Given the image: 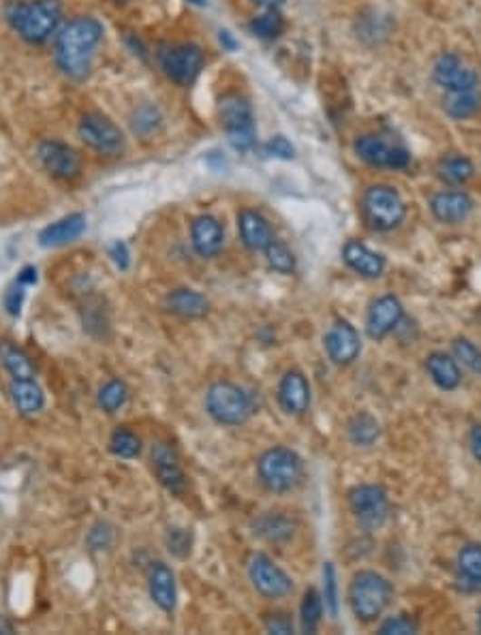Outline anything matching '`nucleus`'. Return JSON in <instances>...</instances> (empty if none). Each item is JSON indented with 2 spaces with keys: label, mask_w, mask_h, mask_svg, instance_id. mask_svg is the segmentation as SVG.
<instances>
[{
  "label": "nucleus",
  "mask_w": 481,
  "mask_h": 635,
  "mask_svg": "<svg viewBox=\"0 0 481 635\" xmlns=\"http://www.w3.org/2000/svg\"><path fill=\"white\" fill-rule=\"evenodd\" d=\"M101 39H103V24L94 17L80 15L64 24L56 39V60L63 73L74 80H86Z\"/></svg>",
  "instance_id": "1"
},
{
  "label": "nucleus",
  "mask_w": 481,
  "mask_h": 635,
  "mask_svg": "<svg viewBox=\"0 0 481 635\" xmlns=\"http://www.w3.org/2000/svg\"><path fill=\"white\" fill-rule=\"evenodd\" d=\"M63 3L60 0H30V3H15L9 9V22L14 24L17 34L28 44L41 45L56 33Z\"/></svg>",
  "instance_id": "2"
},
{
  "label": "nucleus",
  "mask_w": 481,
  "mask_h": 635,
  "mask_svg": "<svg viewBox=\"0 0 481 635\" xmlns=\"http://www.w3.org/2000/svg\"><path fill=\"white\" fill-rule=\"evenodd\" d=\"M392 584L377 572H359L348 586V606L358 620L372 622L392 601Z\"/></svg>",
  "instance_id": "3"
},
{
  "label": "nucleus",
  "mask_w": 481,
  "mask_h": 635,
  "mask_svg": "<svg viewBox=\"0 0 481 635\" xmlns=\"http://www.w3.org/2000/svg\"><path fill=\"white\" fill-rule=\"evenodd\" d=\"M206 409L214 422L222 426H240L252 413V400L246 389L236 383L219 381L208 389Z\"/></svg>",
  "instance_id": "4"
},
{
  "label": "nucleus",
  "mask_w": 481,
  "mask_h": 635,
  "mask_svg": "<svg viewBox=\"0 0 481 635\" xmlns=\"http://www.w3.org/2000/svg\"><path fill=\"white\" fill-rule=\"evenodd\" d=\"M219 116L227 131V140L238 152H249L257 143L255 120H252L250 103L238 93H230L219 101Z\"/></svg>",
  "instance_id": "5"
},
{
  "label": "nucleus",
  "mask_w": 481,
  "mask_h": 635,
  "mask_svg": "<svg viewBox=\"0 0 481 635\" xmlns=\"http://www.w3.org/2000/svg\"><path fill=\"white\" fill-rule=\"evenodd\" d=\"M257 471H260V479L268 490H272V493H289L302 479V460L291 449L274 447L268 449L260 458Z\"/></svg>",
  "instance_id": "6"
},
{
  "label": "nucleus",
  "mask_w": 481,
  "mask_h": 635,
  "mask_svg": "<svg viewBox=\"0 0 481 635\" xmlns=\"http://www.w3.org/2000/svg\"><path fill=\"white\" fill-rule=\"evenodd\" d=\"M362 208L372 230L392 231L407 217V206L394 187L375 184L364 193Z\"/></svg>",
  "instance_id": "7"
},
{
  "label": "nucleus",
  "mask_w": 481,
  "mask_h": 635,
  "mask_svg": "<svg viewBox=\"0 0 481 635\" xmlns=\"http://www.w3.org/2000/svg\"><path fill=\"white\" fill-rule=\"evenodd\" d=\"M159 64L172 82H176L178 86H189L201 73L203 52L192 44L163 45L159 50Z\"/></svg>",
  "instance_id": "8"
},
{
  "label": "nucleus",
  "mask_w": 481,
  "mask_h": 635,
  "mask_svg": "<svg viewBox=\"0 0 481 635\" xmlns=\"http://www.w3.org/2000/svg\"><path fill=\"white\" fill-rule=\"evenodd\" d=\"M80 137L88 148L96 150L105 157H116L124 150V135L110 118L101 116V113H86L80 120Z\"/></svg>",
  "instance_id": "9"
},
{
  "label": "nucleus",
  "mask_w": 481,
  "mask_h": 635,
  "mask_svg": "<svg viewBox=\"0 0 481 635\" xmlns=\"http://www.w3.org/2000/svg\"><path fill=\"white\" fill-rule=\"evenodd\" d=\"M348 505L353 516L366 529H378L389 516V499L381 486L362 484L348 493Z\"/></svg>",
  "instance_id": "10"
},
{
  "label": "nucleus",
  "mask_w": 481,
  "mask_h": 635,
  "mask_svg": "<svg viewBox=\"0 0 481 635\" xmlns=\"http://www.w3.org/2000/svg\"><path fill=\"white\" fill-rule=\"evenodd\" d=\"M249 576L257 592L268 599H280L291 592L293 582L282 569L266 554H252L249 561Z\"/></svg>",
  "instance_id": "11"
},
{
  "label": "nucleus",
  "mask_w": 481,
  "mask_h": 635,
  "mask_svg": "<svg viewBox=\"0 0 481 635\" xmlns=\"http://www.w3.org/2000/svg\"><path fill=\"white\" fill-rule=\"evenodd\" d=\"M356 154L364 163L372 167H389V170H405L411 163V154L407 148L394 146L378 135H362L356 142Z\"/></svg>",
  "instance_id": "12"
},
{
  "label": "nucleus",
  "mask_w": 481,
  "mask_h": 635,
  "mask_svg": "<svg viewBox=\"0 0 481 635\" xmlns=\"http://www.w3.org/2000/svg\"><path fill=\"white\" fill-rule=\"evenodd\" d=\"M37 157L44 170L56 180H75L82 171L80 154L63 142L47 140L39 143Z\"/></svg>",
  "instance_id": "13"
},
{
  "label": "nucleus",
  "mask_w": 481,
  "mask_h": 635,
  "mask_svg": "<svg viewBox=\"0 0 481 635\" xmlns=\"http://www.w3.org/2000/svg\"><path fill=\"white\" fill-rule=\"evenodd\" d=\"M435 82L447 93H468L479 90V77L473 69L454 54H443L435 64Z\"/></svg>",
  "instance_id": "14"
},
{
  "label": "nucleus",
  "mask_w": 481,
  "mask_h": 635,
  "mask_svg": "<svg viewBox=\"0 0 481 635\" xmlns=\"http://www.w3.org/2000/svg\"><path fill=\"white\" fill-rule=\"evenodd\" d=\"M323 343H326L329 359H332L334 364H339V366H347V364H351L353 359L359 356V351H362L358 329L348 321H336L334 326L329 327V332L326 334V338H323Z\"/></svg>",
  "instance_id": "15"
},
{
  "label": "nucleus",
  "mask_w": 481,
  "mask_h": 635,
  "mask_svg": "<svg viewBox=\"0 0 481 635\" xmlns=\"http://www.w3.org/2000/svg\"><path fill=\"white\" fill-rule=\"evenodd\" d=\"M152 469L159 482L173 494H182L186 488V477L180 464L178 454L167 443H156L152 447Z\"/></svg>",
  "instance_id": "16"
},
{
  "label": "nucleus",
  "mask_w": 481,
  "mask_h": 635,
  "mask_svg": "<svg viewBox=\"0 0 481 635\" xmlns=\"http://www.w3.org/2000/svg\"><path fill=\"white\" fill-rule=\"evenodd\" d=\"M402 304L398 298L383 296L372 304L368 310V319H366V329H368L370 338H385L389 332H394L402 321Z\"/></svg>",
  "instance_id": "17"
},
{
  "label": "nucleus",
  "mask_w": 481,
  "mask_h": 635,
  "mask_svg": "<svg viewBox=\"0 0 481 635\" xmlns=\"http://www.w3.org/2000/svg\"><path fill=\"white\" fill-rule=\"evenodd\" d=\"M191 239H192V249H195V253L210 259V257H216L222 250V244H225V231H222V225L219 223V219L210 217V214H203V217H197L192 220Z\"/></svg>",
  "instance_id": "18"
},
{
  "label": "nucleus",
  "mask_w": 481,
  "mask_h": 635,
  "mask_svg": "<svg viewBox=\"0 0 481 635\" xmlns=\"http://www.w3.org/2000/svg\"><path fill=\"white\" fill-rule=\"evenodd\" d=\"M279 403L289 415H302L310 405V386L306 376L298 370H289L280 379Z\"/></svg>",
  "instance_id": "19"
},
{
  "label": "nucleus",
  "mask_w": 481,
  "mask_h": 635,
  "mask_svg": "<svg viewBox=\"0 0 481 635\" xmlns=\"http://www.w3.org/2000/svg\"><path fill=\"white\" fill-rule=\"evenodd\" d=\"M148 589H150V597H152L156 606L163 610V612H173V608H176V599H178L176 576H173V572L165 565V562L156 561L150 565Z\"/></svg>",
  "instance_id": "20"
},
{
  "label": "nucleus",
  "mask_w": 481,
  "mask_h": 635,
  "mask_svg": "<svg viewBox=\"0 0 481 635\" xmlns=\"http://www.w3.org/2000/svg\"><path fill=\"white\" fill-rule=\"evenodd\" d=\"M430 210L441 223H462L473 212V200L465 190H443L432 197Z\"/></svg>",
  "instance_id": "21"
},
{
  "label": "nucleus",
  "mask_w": 481,
  "mask_h": 635,
  "mask_svg": "<svg viewBox=\"0 0 481 635\" xmlns=\"http://www.w3.org/2000/svg\"><path fill=\"white\" fill-rule=\"evenodd\" d=\"M83 231H86V217L75 212L56 220V223L47 225L45 230L39 233V244L45 249L67 247V244L75 242L77 238H82Z\"/></svg>",
  "instance_id": "22"
},
{
  "label": "nucleus",
  "mask_w": 481,
  "mask_h": 635,
  "mask_svg": "<svg viewBox=\"0 0 481 635\" xmlns=\"http://www.w3.org/2000/svg\"><path fill=\"white\" fill-rule=\"evenodd\" d=\"M342 259L353 272H358L359 277L366 278H378L385 269V259L375 250H370L366 244L358 242V239H348L342 249Z\"/></svg>",
  "instance_id": "23"
},
{
  "label": "nucleus",
  "mask_w": 481,
  "mask_h": 635,
  "mask_svg": "<svg viewBox=\"0 0 481 635\" xmlns=\"http://www.w3.org/2000/svg\"><path fill=\"white\" fill-rule=\"evenodd\" d=\"M238 230L244 247L250 250H266L268 244L274 239L272 227L255 210H242L238 217Z\"/></svg>",
  "instance_id": "24"
},
{
  "label": "nucleus",
  "mask_w": 481,
  "mask_h": 635,
  "mask_svg": "<svg viewBox=\"0 0 481 635\" xmlns=\"http://www.w3.org/2000/svg\"><path fill=\"white\" fill-rule=\"evenodd\" d=\"M11 400L20 415L30 417L37 415L45 405V394L34 379H14L9 386Z\"/></svg>",
  "instance_id": "25"
},
{
  "label": "nucleus",
  "mask_w": 481,
  "mask_h": 635,
  "mask_svg": "<svg viewBox=\"0 0 481 635\" xmlns=\"http://www.w3.org/2000/svg\"><path fill=\"white\" fill-rule=\"evenodd\" d=\"M165 308L182 319H200L208 315L210 302L195 289H176L165 298Z\"/></svg>",
  "instance_id": "26"
},
{
  "label": "nucleus",
  "mask_w": 481,
  "mask_h": 635,
  "mask_svg": "<svg viewBox=\"0 0 481 635\" xmlns=\"http://www.w3.org/2000/svg\"><path fill=\"white\" fill-rule=\"evenodd\" d=\"M0 364L14 379H34L37 375L33 357L11 340H0Z\"/></svg>",
  "instance_id": "27"
},
{
  "label": "nucleus",
  "mask_w": 481,
  "mask_h": 635,
  "mask_svg": "<svg viewBox=\"0 0 481 635\" xmlns=\"http://www.w3.org/2000/svg\"><path fill=\"white\" fill-rule=\"evenodd\" d=\"M458 582L466 591H481V546L466 543L458 552Z\"/></svg>",
  "instance_id": "28"
},
{
  "label": "nucleus",
  "mask_w": 481,
  "mask_h": 635,
  "mask_svg": "<svg viewBox=\"0 0 481 635\" xmlns=\"http://www.w3.org/2000/svg\"><path fill=\"white\" fill-rule=\"evenodd\" d=\"M426 368H428L432 381L441 389H445V392H452V389L460 386L462 375L458 362L449 356H445V353H432V356H428V359H426Z\"/></svg>",
  "instance_id": "29"
},
{
  "label": "nucleus",
  "mask_w": 481,
  "mask_h": 635,
  "mask_svg": "<svg viewBox=\"0 0 481 635\" xmlns=\"http://www.w3.org/2000/svg\"><path fill=\"white\" fill-rule=\"evenodd\" d=\"M293 520L285 516V513H266L255 523V532L268 542H287L293 535Z\"/></svg>",
  "instance_id": "30"
},
{
  "label": "nucleus",
  "mask_w": 481,
  "mask_h": 635,
  "mask_svg": "<svg viewBox=\"0 0 481 635\" xmlns=\"http://www.w3.org/2000/svg\"><path fill=\"white\" fill-rule=\"evenodd\" d=\"M481 107L479 90H468V93H447L445 99V112L454 120H466L475 116Z\"/></svg>",
  "instance_id": "31"
},
{
  "label": "nucleus",
  "mask_w": 481,
  "mask_h": 635,
  "mask_svg": "<svg viewBox=\"0 0 481 635\" xmlns=\"http://www.w3.org/2000/svg\"><path fill=\"white\" fill-rule=\"evenodd\" d=\"M110 452L113 456L124 458V460L137 458L142 452V439L133 433V430L118 428L113 430L110 436Z\"/></svg>",
  "instance_id": "32"
},
{
  "label": "nucleus",
  "mask_w": 481,
  "mask_h": 635,
  "mask_svg": "<svg viewBox=\"0 0 481 635\" xmlns=\"http://www.w3.org/2000/svg\"><path fill=\"white\" fill-rule=\"evenodd\" d=\"M378 422L368 413H362V415H356L351 419V424H348V436H351V441L356 443V445L368 447L378 439Z\"/></svg>",
  "instance_id": "33"
},
{
  "label": "nucleus",
  "mask_w": 481,
  "mask_h": 635,
  "mask_svg": "<svg viewBox=\"0 0 481 635\" xmlns=\"http://www.w3.org/2000/svg\"><path fill=\"white\" fill-rule=\"evenodd\" d=\"M475 167L466 157H447L438 165V176L449 184H465L473 178Z\"/></svg>",
  "instance_id": "34"
},
{
  "label": "nucleus",
  "mask_w": 481,
  "mask_h": 635,
  "mask_svg": "<svg viewBox=\"0 0 481 635\" xmlns=\"http://www.w3.org/2000/svg\"><path fill=\"white\" fill-rule=\"evenodd\" d=\"M250 30L260 39H266V41L279 39L282 30H285V20H282L279 9H266L261 15H257L255 20L250 22Z\"/></svg>",
  "instance_id": "35"
},
{
  "label": "nucleus",
  "mask_w": 481,
  "mask_h": 635,
  "mask_svg": "<svg viewBox=\"0 0 481 635\" xmlns=\"http://www.w3.org/2000/svg\"><path fill=\"white\" fill-rule=\"evenodd\" d=\"M126 400H129V387L124 386V381L110 379L99 389V406L105 413L120 411L126 405Z\"/></svg>",
  "instance_id": "36"
},
{
  "label": "nucleus",
  "mask_w": 481,
  "mask_h": 635,
  "mask_svg": "<svg viewBox=\"0 0 481 635\" xmlns=\"http://www.w3.org/2000/svg\"><path fill=\"white\" fill-rule=\"evenodd\" d=\"M323 616V599L315 589L304 592L302 608H299V619H302V631L312 633L319 627Z\"/></svg>",
  "instance_id": "37"
},
{
  "label": "nucleus",
  "mask_w": 481,
  "mask_h": 635,
  "mask_svg": "<svg viewBox=\"0 0 481 635\" xmlns=\"http://www.w3.org/2000/svg\"><path fill=\"white\" fill-rule=\"evenodd\" d=\"M266 259L268 266L279 274H291L293 269H296V257H293L287 244L279 242V239H272V242L268 244Z\"/></svg>",
  "instance_id": "38"
},
{
  "label": "nucleus",
  "mask_w": 481,
  "mask_h": 635,
  "mask_svg": "<svg viewBox=\"0 0 481 635\" xmlns=\"http://www.w3.org/2000/svg\"><path fill=\"white\" fill-rule=\"evenodd\" d=\"M454 353L458 357V362H462V366H466L475 375L481 376V349L477 345H473L468 338H456Z\"/></svg>",
  "instance_id": "39"
},
{
  "label": "nucleus",
  "mask_w": 481,
  "mask_h": 635,
  "mask_svg": "<svg viewBox=\"0 0 481 635\" xmlns=\"http://www.w3.org/2000/svg\"><path fill=\"white\" fill-rule=\"evenodd\" d=\"M417 620L413 619V616L408 614H398L394 616V619H388L383 622L381 627H378V633L383 635H408V633H417Z\"/></svg>",
  "instance_id": "40"
},
{
  "label": "nucleus",
  "mask_w": 481,
  "mask_h": 635,
  "mask_svg": "<svg viewBox=\"0 0 481 635\" xmlns=\"http://www.w3.org/2000/svg\"><path fill=\"white\" fill-rule=\"evenodd\" d=\"M159 122L161 118L154 107H142V110L135 112L133 120H131V124H133V133L137 135H150L156 127H159Z\"/></svg>",
  "instance_id": "41"
},
{
  "label": "nucleus",
  "mask_w": 481,
  "mask_h": 635,
  "mask_svg": "<svg viewBox=\"0 0 481 635\" xmlns=\"http://www.w3.org/2000/svg\"><path fill=\"white\" fill-rule=\"evenodd\" d=\"M323 591H326V606L334 616L339 614V584H336V572L332 562H326L323 567Z\"/></svg>",
  "instance_id": "42"
},
{
  "label": "nucleus",
  "mask_w": 481,
  "mask_h": 635,
  "mask_svg": "<svg viewBox=\"0 0 481 635\" xmlns=\"http://www.w3.org/2000/svg\"><path fill=\"white\" fill-rule=\"evenodd\" d=\"M191 532L186 529H170L167 531V548L173 556L178 559H184V556L191 554Z\"/></svg>",
  "instance_id": "43"
},
{
  "label": "nucleus",
  "mask_w": 481,
  "mask_h": 635,
  "mask_svg": "<svg viewBox=\"0 0 481 635\" xmlns=\"http://www.w3.org/2000/svg\"><path fill=\"white\" fill-rule=\"evenodd\" d=\"M113 543V531L112 526L107 524H96L93 531L88 532V546L94 552H101V550H110Z\"/></svg>",
  "instance_id": "44"
},
{
  "label": "nucleus",
  "mask_w": 481,
  "mask_h": 635,
  "mask_svg": "<svg viewBox=\"0 0 481 635\" xmlns=\"http://www.w3.org/2000/svg\"><path fill=\"white\" fill-rule=\"evenodd\" d=\"M24 289H26V287L20 285L15 280V283L7 289V293H5V308H7L9 315H14V317L20 315L24 296H26V291H24Z\"/></svg>",
  "instance_id": "45"
},
{
  "label": "nucleus",
  "mask_w": 481,
  "mask_h": 635,
  "mask_svg": "<svg viewBox=\"0 0 481 635\" xmlns=\"http://www.w3.org/2000/svg\"><path fill=\"white\" fill-rule=\"evenodd\" d=\"M266 152L270 154V157L289 161V159H293V152H296V150H293L291 142H289L287 137L279 135V137H274V140H270L266 143Z\"/></svg>",
  "instance_id": "46"
},
{
  "label": "nucleus",
  "mask_w": 481,
  "mask_h": 635,
  "mask_svg": "<svg viewBox=\"0 0 481 635\" xmlns=\"http://www.w3.org/2000/svg\"><path fill=\"white\" fill-rule=\"evenodd\" d=\"M110 257H112V261L116 263V268L120 269H129V263H131V255H129V249H126V244L124 242H113L112 247H110Z\"/></svg>",
  "instance_id": "47"
},
{
  "label": "nucleus",
  "mask_w": 481,
  "mask_h": 635,
  "mask_svg": "<svg viewBox=\"0 0 481 635\" xmlns=\"http://www.w3.org/2000/svg\"><path fill=\"white\" fill-rule=\"evenodd\" d=\"M266 629L270 633H293L291 620L285 614H272L266 620Z\"/></svg>",
  "instance_id": "48"
},
{
  "label": "nucleus",
  "mask_w": 481,
  "mask_h": 635,
  "mask_svg": "<svg viewBox=\"0 0 481 635\" xmlns=\"http://www.w3.org/2000/svg\"><path fill=\"white\" fill-rule=\"evenodd\" d=\"M17 283L24 285V287H30V285L37 283V268H33V266L24 268L22 272L17 274Z\"/></svg>",
  "instance_id": "49"
},
{
  "label": "nucleus",
  "mask_w": 481,
  "mask_h": 635,
  "mask_svg": "<svg viewBox=\"0 0 481 635\" xmlns=\"http://www.w3.org/2000/svg\"><path fill=\"white\" fill-rule=\"evenodd\" d=\"M471 452L477 463H481V424L471 430Z\"/></svg>",
  "instance_id": "50"
},
{
  "label": "nucleus",
  "mask_w": 481,
  "mask_h": 635,
  "mask_svg": "<svg viewBox=\"0 0 481 635\" xmlns=\"http://www.w3.org/2000/svg\"><path fill=\"white\" fill-rule=\"evenodd\" d=\"M219 41H221V45L225 47V50H230V52L238 50V41L233 39V34L230 33V30H221V33H219Z\"/></svg>",
  "instance_id": "51"
},
{
  "label": "nucleus",
  "mask_w": 481,
  "mask_h": 635,
  "mask_svg": "<svg viewBox=\"0 0 481 635\" xmlns=\"http://www.w3.org/2000/svg\"><path fill=\"white\" fill-rule=\"evenodd\" d=\"M255 5H261V7H266V9H279L285 0H252Z\"/></svg>",
  "instance_id": "52"
},
{
  "label": "nucleus",
  "mask_w": 481,
  "mask_h": 635,
  "mask_svg": "<svg viewBox=\"0 0 481 635\" xmlns=\"http://www.w3.org/2000/svg\"><path fill=\"white\" fill-rule=\"evenodd\" d=\"M15 627L14 622L7 620V616H0V633H14Z\"/></svg>",
  "instance_id": "53"
},
{
  "label": "nucleus",
  "mask_w": 481,
  "mask_h": 635,
  "mask_svg": "<svg viewBox=\"0 0 481 635\" xmlns=\"http://www.w3.org/2000/svg\"><path fill=\"white\" fill-rule=\"evenodd\" d=\"M189 3L197 5V7H206V5H208V0H189Z\"/></svg>",
  "instance_id": "54"
},
{
  "label": "nucleus",
  "mask_w": 481,
  "mask_h": 635,
  "mask_svg": "<svg viewBox=\"0 0 481 635\" xmlns=\"http://www.w3.org/2000/svg\"><path fill=\"white\" fill-rule=\"evenodd\" d=\"M113 3H118V5H123V3H126V0H113Z\"/></svg>",
  "instance_id": "55"
},
{
  "label": "nucleus",
  "mask_w": 481,
  "mask_h": 635,
  "mask_svg": "<svg viewBox=\"0 0 481 635\" xmlns=\"http://www.w3.org/2000/svg\"><path fill=\"white\" fill-rule=\"evenodd\" d=\"M479 629H481V612H479Z\"/></svg>",
  "instance_id": "56"
}]
</instances>
